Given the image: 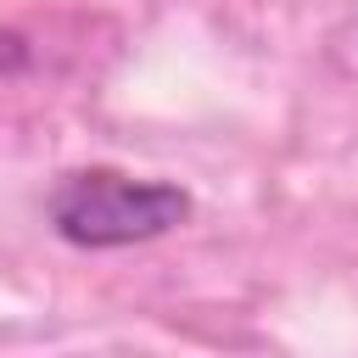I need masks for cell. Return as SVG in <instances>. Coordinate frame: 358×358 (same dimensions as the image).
Segmentation results:
<instances>
[{"label":"cell","instance_id":"1","mask_svg":"<svg viewBox=\"0 0 358 358\" xmlns=\"http://www.w3.org/2000/svg\"><path fill=\"white\" fill-rule=\"evenodd\" d=\"M190 218V196L162 179H134L117 168H78L50 190V224L67 246L112 252L140 246Z\"/></svg>","mask_w":358,"mask_h":358}]
</instances>
